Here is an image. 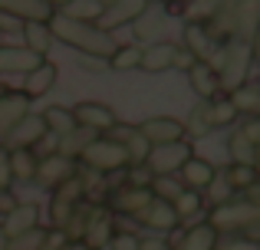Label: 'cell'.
I'll return each instance as SVG.
<instances>
[{
  "instance_id": "44",
  "label": "cell",
  "mask_w": 260,
  "mask_h": 250,
  "mask_svg": "<svg viewBox=\"0 0 260 250\" xmlns=\"http://www.w3.org/2000/svg\"><path fill=\"white\" fill-rule=\"evenodd\" d=\"M221 250H260V247H257V240L237 237V240H231V244H228V247H221Z\"/></svg>"
},
{
  "instance_id": "8",
  "label": "cell",
  "mask_w": 260,
  "mask_h": 250,
  "mask_svg": "<svg viewBox=\"0 0 260 250\" xmlns=\"http://www.w3.org/2000/svg\"><path fill=\"white\" fill-rule=\"evenodd\" d=\"M33 178L43 188H59L63 181L76 178V161L70 155H46V158H37V174Z\"/></svg>"
},
{
  "instance_id": "27",
  "label": "cell",
  "mask_w": 260,
  "mask_h": 250,
  "mask_svg": "<svg viewBox=\"0 0 260 250\" xmlns=\"http://www.w3.org/2000/svg\"><path fill=\"white\" fill-rule=\"evenodd\" d=\"M231 105H234L237 112H247L250 119H257V112H260V89L254 83H244L241 89H234L231 92V99H228Z\"/></svg>"
},
{
  "instance_id": "13",
  "label": "cell",
  "mask_w": 260,
  "mask_h": 250,
  "mask_svg": "<svg viewBox=\"0 0 260 250\" xmlns=\"http://www.w3.org/2000/svg\"><path fill=\"white\" fill-rule=\"evenodd\" d=\"M214 178H217L214 165L204 161V158H194V155H191V158L181 165V181H184L188 191H198V194L208 191V185H214Z\"/></svg>"
},
{
  "instance_id": "12",
  "label": "cell",
  "mask_w": 260,
  "mask_h": 250,
  "mask_svg": "<svg viewBox=\"0 0 260 250\" xmlns=\"http://www.w3.org/2000/svg\"><path fill=\"white\" fill-rule=\"evenodd\" d=\"M135 218L142 221L145 227H152V231H158V234H168V231H175L181 221H178V214H175V207L172 204H165V201H148V207H142Z\"/></svg>"
},
{
  "instance_id": "45",
  "label": "cell",
  "mask_w": 260,
  "mask_h": 250,
  "mask_svg": "<svg viewBox=\"0 0 260 250\" xmlns=\"http://www.w3.org/2000/svg\"><path fill=\"white\" fill-rule=\"evenodd\" d=\"M13 207H17V201H13L10 191H0V214H10Z\"/></svg>"
},
{
  "instance_id": "39",
  "label": "cell",
  "mask_w": 260,
  "mask_h": 250,
  "mask_svg": "<svg viewBox=\"0 0 260 250\" xmlns=\"http://www.w3.org/2000/svg\"><path fill=\"white\" fill-rule=\"evenodd\" d=\"M211 188V201H214V207H221V204H231V198H234V191L228 188V181H217V185H208Z\"/></svg>"
},
{
  "instance_id": "4",
  "label": "cell",
  "mask_w": 260,
  "mask_h": 250,
  "mask_svg": "<svg viewBox=\"0 0 260 250\" xmlns=\"http://www.w3.org/2000/svg\"><path fill=\"white\" fill-rule=\"evenodd\" d=\"M257 221H260V207L247 204V201H237V204L214 207L208 224L221 234V231H250V227H257Z\"/></svg>"
},
{
  "instance_id": "30",
  "label": "cell",
  "mask_w": 260,
  "mask_h": 250,
  "mask_svg": "<svg viewBox=\"0 0 260 250\" xmlns=\"http://www.w3.org/2000/svg\"><path fill=\"white\" fill-rule=\"evenodd\" d=\"M184 40H188V46H184V50H188L198 63H204V59L211 63V40H208V33H204L201 26L191 23L188 30H184Z\"/></svg>"
},
{
  "instance_id": "11",
  "label": "cell",
  "mask_w": 260,
  "mask_h": 250,
  "mask_svg": "<svg viewBox=\"0 0 260 250\" xmlns=\"http://www.w3.org/2000/svg\"><path fill=\"white\" fill-rule=\"evenodd\" d=\"M40 227V207L37 204H17L10 214H4V224H0V231H4L7 240L20 237V234L26 231H37Z\"/></svg>"
},
{
  "instance_id": "32",
  "label": "cell",
  "mask_w": 260,
  "mask_h": 250,
  "mask_svg": "<svg viewBox=\"0 0 260 250\" xmlns=\"http://www.w3.org/2000/svg\"><path fill=\"white\" fill-rule=\"evenodd\" d=\"M148 191H152L155 201H165V204H172V201L184 191V188H181V181H175V174H161V178H152V188H148Z\"/></svg>"
},
{
  "instance_id": "16",
  "label": "cell",
  "mask_w": 260,
  "mask_h": 250,
  "mask_svg": "<svg viewBox=\"0 0 260 250\" xmlns=\"http://www.w3.org/2000/svg\"><path fill=\"white\" fill-rule=\"evenodd\" d=\"M46 135V122L43 116H33V112H26L23 119H20L17 125H13V132L7 135V138H13V148H26L30 152L33 145H40V138Z\"/></svg>"
},
{
  "instance_id": "18",
  "label": "cell",
  "mask_w": 260,
  "mask_h": 250,
  "mask_svg": "<svg viewBox=\"0 0 260 250\" xmlns=\"http://www.w3.org/2000/svg\"><path fill=\"white\" fill-rule=\"evenodd\" d=\"M0 13H7V17H20L23 23H30V20H50V7L40 4V0H0Z\"/></svg>"
},
{
  "instance_id": "6",
  "label": "cell",
  "mask_w": 260,
  "mask_h": 250,
  "mask_svg": "<svg viewBox=\"0 0 260 250\" xmlns=\"http://www.w3.org/2000/svg\"><path fill=\"white\" fill-rule=\"evenodd\" d=\"M83 191H86V185H83L79 178H70V181H63L59 188H53V198H50V221L56 224V231L66 224V218H70V214L79 207Z\"/></svg>"
},
{
  "instance_id": "38",
  "label": "cell",
  "mask_w": 260,
  "mask_h": 250,
  "mask_svg": "<svg viewBox=\"0 0 260 250\" xmlns=\"http://www.w3.org/2000/svg\"><path fill=\"white\" fill-rule=\"evenodd\" d=\"M139 240L135 234H112V240H109V247L112 250H139Z\"/></svg>"
},
{
  "instance_id": "33",
  "label": "cell",
  "mask_w": 260,
  "mask_h": 250,
  "mask_svg": "<svg viewBox=\"0 0 260 250\" xmlns=\"http://www.w3.org/2000/svg\"><path fill=\"white\" fill-rule=\"evenodd\" d=\"M228 152H231V158H234V165H254L257 161V148L250 145L247 138H241V135H231Z\"/></svg>"
},
{
  "instance_id": "20",
  "label": "cell",
  "mask_w": 260,
  "mask_h": 250,
  "mask_svg": "<svg viewBox=\"0 0 260 250\" xmlns=\"http://www.w3.org/2000/svg\"><path fill=\"white\" fill-rule=\"evenodd\" d=\"M53 83H56V66L43 59V63H40L33 73H26L23 96H26V99H37V96H43V92H50V89H53Z\"/></svg>"
},
{
  "instance_id": "23",
  "label": "cell",
  "mask_w": 260,
  "mask_h": 250,
  "mask_svg": "<svg viewBox=\"0 0 260 250\" xmlns=\"http://www.w3.org/2000/svg\"><path fill=\"white\" fill-rule=\"evenodd\" d=\"M148 201H152V191H148V188L122 185L119 194H115V207H119V211H128V214H139L142 207H148Z\"/></svg>"
},
{
  "instance_id": "19",
  "label": "cell",
  "mask_w": 260,
  "mask_h": 250,
  "mask_svg": "<svg viewBox=\"0 0 260 250\" xmlns=\"http://www.w3.org/2000/svg\"><path fill=\"white\" fill-rule=\"evenodd\" d=\"M175 50H178L175 43H152L148 50H142L139 66H142L145 73H165V69H172Z\"/></svg>"
},
{
  "instance_id": "46",
  "label": "cell",
  "mask_w": 260,
  "mask_h": 250,
  "mask_svg": "<svg viewBox=\"0 0 260 250\" xmlns=\"http://www.w3.org/2000/svg\"><path fill=\"white\" fill-rule=\"evenodd\" d=\"M63 250H89V247L83 244V240H66V244H63Z\"/></svg>"
},
{
  "instance_id": "43",
  "label": "cell",
  "mask_w": 260,
  "mask_h": 250,
  "mask_svg": "<svg viewBox=\"0 0 260 250\" xmlns=\"http://www.w3.org/2000/svg\"><path fill=\"white\" fill-rule=\"evenodd\" d=\"M139 250H172V240L148 237V240H139Z\"/></svg>"
},
{
  "instance_id": "48",
  "label": "cell",
  "mask_w": 260,
  "mask_h": 250,
  "mask_svg": "<svg viewBox=\"0 0 260 250\" xmlns=\"http://www.w3.org/2000/svg\"><path fill=\"white\" fill-rule=\"evenodd\" d=\"M0 250H7V237H4V231H0Z\"/></svg>"
},
{
  "instance_id": "17",
  "label": "cell",
  "mask_w": 260,
  "mask_h": 250,
  "mask_svg": "<svg viewBox=\"0 0 260 250\" xmlns=\"http://www.w3.org/2000/svg\"><path fill=\"white\" fill-rule=\"evenodd\" d=\"M217 237H221V234L204 221V224L188 227V231L181 234V240L172 244V250H217Z\"/></svg>"
},
{
  "instance_id": "21",
  "label": "cell",
  "mask_w": 260,
  "mask_h": 250,
  "mask_svg": "<svg viewBox=\"0 0 260 250\" xmlns=\"http://www.w3.org/2000/svg\"><path fill=\"white\" fill-rule=\"evenodd\" d=\"M109 240H112V221H109V214L92 211V221H89V227H86L83 244L89 250H102V247H109Z\"/></svg>"
},
{
  "instance_id": "34",
  "label": "cell",
  "mask_w": 260,
  "mask_h": 250,
  "mask_svg": "<svg viewBox=\"0 0 260 250\" xmlns=\"http://www.w3.org/2000/svg\"><path fill=\"white\" fill-rule=\"evenodd\" d=\"M172 207H175L178 221H181V218H191V214L201 211V194H198V191H188V188H184V191L172 201Z\"/></svg>"
},
{
  "instance_id": "41",
  "label": "cell",
  "mask_w": 260,
  "mask_h": 250,
  "mask_svg": "<svg viewBox=\"0 0 260 250\" xmlns=\"http://www.w3.org/2000/svg\"><path fill=\"white\" fill-rule=\"evenodd\" d=\"M194 63H198V59L191 56V53L184 50V46H178V50H175V59H172V69H184V73H188V69H191V66H194Z\"/></svg>"
},
{
  "instance_id": "24",
  "label": "cell",
  "mask_w": 260,
  "mask_h": 250,
  "mask_svg": "<svg viewBox=\"0 0 260 250\" xmlns=\"http://www.w3.org/2000/svg\"><path fill=\"white\" fill-rule=\"evenodd\" d=\"M201 122L208 125V128H224V125H231L237 119V109L228 102V99H221V102H211V105H204L201 112Z\"/></svg>"
},
{
  "instance_id": "40",
  "label": "cell",
  "mask_w": 260,
  "mask_h": 250,
  "mask_svg": "<svg viewBox=\"0 0 260 250\" xmlns=\"http://www.w3.org/2000/svg\"><path fill=\"white\" fill-rule=\"evenodd\" d=\"M10 181H13V174H10V158H7V148L0 145V191H10Z\"/></svg>"
},
{
  "instance_id": "26",
  "label": "cell",
  "mask_w": 260,
  "mask_h": 250,
  "mask_svg": "<svg viewBox=\"0 0 260 250\" xmlns=\"http://www.w3.org/2000/svg\"><path fill=\"white\" fill-rule=\"evenodd\" d=\"M43 122H46V132L56 135V138H66V135L76 128V122H73V112L63 109V105H50V109L43 112Z\"/></svg>"
},
{
  "instance_id": "37",
  "label": "cell",
  "mask_w": 260,
  "mask_h": 250,
  "mask_svg": "<svg viewBox=\"0 0 260 250\" xmlns=\"http://www.w3.org/2000/svg\"><path fill=\"white\" fill-rule=\"evenodd\" d=\"M66 17H73V20H86V23H89V17H99V13H102V4H99V0H79V7H66Z\"/></svg>"
},
{
  "instance_id": "31",
  "label": "cell",
  "mask_w": 260,
  "mask_h": 250,
  "mask_svg": "<svg viewBox=\"0 0 260 250\" xmlns=\"http://www.w3.org/2000/svg\"><path fill=\"white\" fill-rule=\"evenodd\" d=\"M257 185V168L254 165H231L228 168V188L231 191H247Z\"/></svg>"
},
{
  "instance_id": "29",
  "label": "cell",
  "mask_w": 260,
  "mask_h": 250,
  "mask_svg": "<svg viewBox=\"0 0 260 250\" xmlns=\"http://www.w3.org/2000/svg\"><path fill=\"white\" fill-rule=\"evenodd\" d=\"M7 158H10V174L17 181H30L33 174H37V158H33V152L13 148V152H7Z\"/></svg>"
},
{
  "instance_id": "22",
  "label": "cell",
  "mask_w": 260,
  "mask_h": 250,
  "mask_svg": "<svg viewBox=\"0 0 260 250\" xmlns=\"http://www.w3.org/2000/svg\"><path fill=\"white\" fill-rule=\"evenodd\" d=\"M188 76H191V89H194L201 99H211L217 89H221V83H217V73L211 69V63H194V66L188 69Z\"/></svg>"
},
{
  "instance_id": "1",
  "label": "cell",
  "mask_w": 260,
  "mask_h": 250,
  "mask_svg": "<svg viewBox=\"0 0 260 250\" xmlns=\"http://www.w3.org/2000/svg\"><path fill=\"white\" fill-rule=\"evenodd\" d=\"M46 26H50L53 40H59V43H66V46H76V50H83L86 56L109 59L115 50H119V43L112 40V33L99 30L95 23H86V20H73V17H66V13H50Z\"/></svg>"
},
{
  "instance_id": "3",
  "label": "cell",
  "mask_w": 260,
  "mask_h": 250,
  "mask_svg": "<svg viewBox=\"0 0 260 250\" xmlns=\"http://www.w3.org/2000/svg\"><path fill=\"white\" fill-rule=\"evenodd\" d=\"M79 158L99 174H112V171H119V168L128 165V152L112 138H89L86 145L79 148Z\"/></svg>"
},
{
  "instance_id": "28",
  "label": "cell",
  "mask_w": 260,
  "mask_h": 250,
  "mask_svg": "<svg viewBox=\"0 0 260 250\" xmlns=\"http://www.w3.org/2000/svg\"><path fill=\"white\" fill-rule=\"evenodd\" d=\"M92 211H95V207H83V204H79L76 211L66 218V224L59 227V234H63L66 240H83V237H86L89 221H92Z\"/></svg>"
},
{
  "instance_id": "15",
  "label": "cell",
  "mask_w": 260,
  "mask_h": 250,
  "mask_svg": "<svg viewBox=\"0 0 260 250\" xmlns=\"http://www.w3.org/2000/svg\"><path fill=\"white\" fill-rule=\"evenodd\" d=\"M43 63V56L30 53L26 46H0V73H33Z\"/></svg>"
},
{
  "instance_id": "49",
  "label": "cell",
  "mask_w": 260,
  "mask_h": 250,
  "mask_svg": "<svg viewBox=\"0 0 260 250\" xmlns=\"http://www.w3.org/2000/svg\"><path fill=\"white\" fill-rule=\"evenodd\" d=\"M0 99H4V86H0Z\"/></svg>"
},
{
  "instance_id": "36",
  "label": "cell",
  "mask_w": 260,
  "mask_h": 250,
  "mask_svg": "<svg viewBox=\"0 0 260 250\" xmlns=\"http://www.w3.org/2000/svg\"><path fill=\"white\" fill-rule=\"evenodd\" d=\"M43 237H46V231H26V234H20V237H13V240H7V250H40L43 247Z\"/></svg>"
},
{
  "instance_id": "14",
  "label": "cell",
  "mask_w": 260,
  "mask_h": 250,
  "mask_svg": "<svg viewBox=\"0 0 260 250\" xmlns=\"http://www.w3.org/2000/svg\"><path fill=\"white\" fill-rule=\"evenodd\" d=\"M26 112H30V99L23 92H4V99H0V138H7Z\"/></svg>"
},
{
  "instance_id": "2",
  "label": "cell",
  "mask_w": 260,
  "mask_h": 250,
  "mask_svg": "<svg viewBox=\"0 0 260 250\" xmlns=\"http://www.w3.org/2000/svg\"><path fill=\"white\" fill-rule=\"evenodd\" d=\"M250 63H254V50H250L247 40H234V43L224 50V59H221V69H217V83L224 89H241L247 83V73H250Z\"/></svg>"
},
{
  "instance_id": "25",
  "label": "cell",
  "mask_w": 260,
  "mask_h": 250,
  "mask_svg": "<svg viewBox=\"0 0 260 250\" xmlns=\"http://www.w3.org/2000/svg\"><path fill=\"white\" fill-rule=\"evenodd\" d=\"M26 37V50L37 53V56H43L46 50H50L53 37H50V26L43 23V20H30V23H23V30H20Z\"/></svg>"
},
{
  "instance_id": "42",
  "label": "cell",
  "mask_w": 260,
  "mask_h": 250,
  "mask_svg": "<svg viewBox=\"0 0 260 250\" xmlns=\"http://www.w3.org/2000/svg\"><path fill=\"white\" fill-rule=\"evenodd\" d=\"M237 135H241V138H247L250 145L257 148V141H260V122H257V119H247V122H244V128H241Z\"/></svg>"
},
{
  "instance_id": "10",
  "label": "cell",
  "mask_w": 260,
  "mask_h": 250,
  "mask_svg": "<svg viewBox=\"0 0 260 250\" xmlns=\"http://www.w3.org/2000/svg\"><path fill=\"white\" fill-rule=\"evenodd\" d=\"M148 10V0H112V4H106V10L99 13V30H115V26L122 23H132V20H139L142 13Z\"/></svg>"
},
{
  "instance_id": "9",
  "label": "cell",
  "mask_w": 260,
  "mask_h": 250,
  "mask_svg": "<svg viewBox=\"0 0 260 250\" xmlns=\"http://www.w3.org/2000/svg\"><path fill=\"white\" fill-rule=\"evenodd\" d=\"M73 112V122L76 125H83L86 132H109L119 119H115V112L109 109L106 102H79L76 109H70Z\"/></svg>"
},
{
  "instance_id": "47",
  "label": "cell",
  "mask_w": 260,
  "mask_h": 250,
  "mask_svg": "<svg viewBox=\"0 0 260 250\" xmlns=\"http://www.w3.org/2000/svg\"><path fill=\"white\" fill-rule=\"evenodd\" d=\"M40 4H46V7H50V10H53V7H70L73 0H40Z\"/></svg>"
},
{
  "instance_id": "5",
  "label": "cell",
  "mask_w": 260,
  "mask_h": 250,
  "mask_svg": "<svg viewBox=\"0 0 260 250\" xmlns=\"http://www.w3.org/2000/svg\"><path fill=\"white\" fill-rule=\"evenodd\" d=\"M191 158V145L188 141H175V145H158L148 152L145 168L152 171V178H161V174H175L181 171V165Z\"/></svg>"
},
{
  "instance_id": "35",
  "label": "cell",
  "mask_w": 260,
  "mask_h": 250,
  "mask_svg": "<svg viewBox=\"0 0 260 250\" xmlns=\"http://www.w3.org/2000/svg\"><path fill=\"white\" fill-rule=\"evenodd\" d=\"M139 59H142V50L139 46H119V50L109 56V63H112V69H135L139 66Z\"/></svg>"
},
{
  "instance_id": "7",
  "label": "cell",
  "mask_w": 260,
  "mask_h": 250,
  "mask_svg": "<svg viewBox=\"0 0 260 250\" xmlns=\"http://www.w3.org/2000/svg\"><path fill=\"white\" fill-rule=\"evenodd\" d=\"M139 132H142V138H145L152 148H158V145H175V141H184L188 128H184V122H178V119L155 116V119H148V122H142Z\"/></svg>"
}]
</instances>
